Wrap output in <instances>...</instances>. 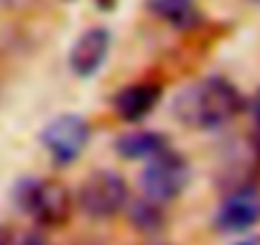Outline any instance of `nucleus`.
I'll list each match as a JSON object with an SVG mask.
<instances>
[{"instance_id":"f257e3e1","label":"nucleus","mask_w":260,"mask_h":245,"mask_svg":"<svg viewBox=\"0 0 260 245\" xmlns=\"http://www.w3.org/2000/svg\"><path fill=\"white\" fill-rule=\"evenodd\" d=\"M242 110V95L222 77H209L176 97V115L191 128H222Z\"/></svg>"},{"instance_id":"f03ea898","label":"nucleus","mask_w":260,"mask_h":245,"mask_svg":"<svg viewBox=\"0 0 260 245\" xmlns=\"http://www.w3.org/2000/svg\"><path fill=\"white\" fill-rule=\"evenodd\" d=\"M18 207L31 215L34 222L44 227H61L72 217L74 199L72 192L61 181L51 179H36V181H23L18 187Z\"/></svg>"},{"instance_id":"7ed1b4c3","label":"nucleus","mask_w":260,"mask_h":245,"mask_svg":"<svg viewBox=\"0 0 260 245\" xmlns=\"http://www.w3.org/2000/svg\"><path fill=\"white\" fill-rule=\"evenodd\" d=\"M77 204L84 215L94 220L115 217L127 207V184L115 171H94L82 181Z\"/></svg>"},{"instance_id":"20e7f679","label":"nucleus","mask_w":260,"mask_h":245,"mask_svg":"<svg viewBox=\"0 0 260 245\" xmlns=\"http://www.w3.org/2000/svg\"><path fill=\"white\" fill-rule=\"evenodd\" d=\"M186 184H189V164L181 154L171 148H164L161 154L151 156L141 176V187L146 197L161 204L176 199L186 189Z\"/></svg>"},{"instance_id":"39448f33","label":"nucleus","mask_w":260,"mask_h":245,"mask_svg":"<svg viewBox=\"0 0 260 245\" xmlns=\"http://www.w3.org/2000/svg\"><path fill=\"white\" fill-rule=\"evenodd\" d=\"M41 143L56 166H69L82 156L89 143V122L82 115L64 112L44 128Z\"/></svg>"},{"instance_id":"423d86ee","label":"nucleus","mask_w":260,"mask_h":245,"mask_svg":"<svg viewBox=\"0 0 260 245\" xmlns=\"http://www.w3.org/2000/svg\"><path fill=\"white\" fill-rule=\"evenodd\" d=\"M257 220H260V194L245 187L224 197V202L214 215V227L219 232H245Z\"/></svg>"},{"instance_id":"0eeeda50","label":"nucleus","mask_w":260,"mask_h":245,"mask_svg":"<svg viewBox=\"0 0 260 245\" xmlns=\"http://www.w3.org/2000/svg\"><path fill=\"white\" fill-rule=\"evenodd\" d=\"M107 51H110V31L102 26H94V28L84 31L77 39V44L72 46L69 67L77 77H92L105 64Z\"/></svg>"},{"instance_id":"6e6552de","label":"nucleus","mask_w":260,"mask_h":245,"mask_svg":"<svg viewBox=\"0 0 260 245\" xmlns=\"http://www.w3.org/2000/svg\"><path fill=\"white\" fill-rule=\"evenodd\" d=\"M161 100V87L153 82H136L122 87L115 97H112V107L115 112L127 120V122H138L143 120Z\"/></svg>"},{"instance_id":"1a4fd4ad","label":"nucleus","mask_w":260,"mask_h":245,"mask_svg":"<svg viewBox=\"0 0 260 245\" xmlns=\"http://www.w3.org/2000/svg\"><path fill=\"white\" fill-rule=\"evenodd\" d=\"M166 146V136L158 131H133V133H125L115 141V151L122 159H151L156 154H161Z\"/></svg>"},{"instance_id":"9d476101","label":"nucleus","mask_w":260,"mask_h":245,"mask_svg":"<svg viewBox=\"0 0 260 245\" xmlns=\"http://www.w3.org/2000/svg\"><path fill=\"white\" fill-rule=\"evenodd\" d=\"M127 217H130V222H133V227H138L143 232H156L166 222L164 204L156 202V199H151V197L127 204Z\"/></svg>"},{"instance_id":"9b49d317","label":"nucleus","mask_w":260,"mask_h":245,"mask_svg":"<svg viewBox=\"0 0 260 245\" xmlns=\"http://www.w3.org/2000/svg\"><path fill=\"white\" fill-rule=\"evenodd\" d=\"M148 8L171 26H191L197 21L194 0H148Z\"/></svg>"},{"instance_id":"f8f14e48","label":"nucleus","mask_w":260,"mask_h":245,"mask_svg":"<svg viewBox=\"0 0 260 245\" xmlns=\"http://www.w3.org/2000/svg\"><path fill=\"white\" fill-rule=\"evenodd\" d=\"M250 148H252V154L260 159V120H255V128H252V133H250Z\"/></svg>"},{"instance_id":"ddd939ff","label":"nucleus","mask_w":260,"mask_h":245,"mask_svg":"<svg viewBox=\"0 0 260 245\" xmlns=\"http://www.w3.org/2000/svg\"><path fill=\"white\" fill-rule=\"evenodd\" d=\"M16 245H46V240L39 232H26V235H21V240Z\"/></svg>"},{"instance_id":"4468645a","label":"nucleus","mask_w":260,"mask_h":245,"mask_svg":"<svg viewBox=\"0 0 260 245\" xmlns=\"http://www.w3.org/2000/svg\"><path fill=\"white\" fill-rule=\"evenodd\" d=\"M252 112H255V120H260V92H257L255 100H252Z\"/></svg>"},{"instance_id":"2eb2a0df","label":"nucleus","mask_w":260,"mask_h":245,"mask_svg":"<svg viewBox=\"0 0 260 245\" xmlns=\"http://www.w3.org/2000/svg\"><path fill=\"white\" fill-rule=\"evenodd\" d=\"M237 245H255L252 240H242V242H237Z\"/></svg>"},{"instance_id":"dca6fc26","label":"nucleus","mask_w":260,"mask_h":245,"mask_svg":"<svg viewBox=\"0 0 260 245\" xmlns=\"http://www.w3.org/2000/svg\"><path fill=\"white\" fill-rule=\"evenodd\" d=\"M72 245H84V242H72Z\"/></svg>"},{"instance_id":"f3484780","label":"nucleus","mask_w":260,"mask_h":245,"mask_svg":"<svg viewBox=\"0 0 260 245\" xmlns=\"http://www.w3.org/2000/svg\"><path fill=\"white\" fill-rule=\"evenodd\" d=\"M257 3H260V0H257Z\"/></svg>"}]
</instances>
